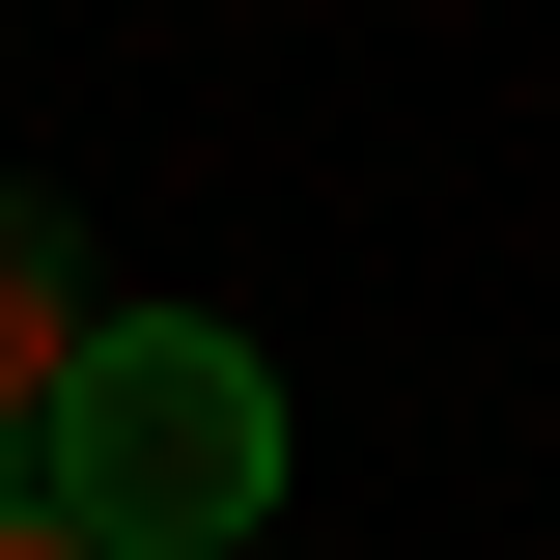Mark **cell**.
<instances>
[{
    "instance_id": "3957f363",
    "label": "cell",
    "mask_w": 560,
    "mask_h": 560,
    "mask_svg": "<svg viewBox=\"0 0 560 560\" xmlns=\"http://www.w3.org/2000/svg\"><path fill=\"white\" fill-rule=\"evenodd\" d=\"M0 560H113V533H84V504H57V477H0Z\"/></svg>"
},
{
    "instance_id": "7a4b0ae2",
    "label": "cell",
    "mask_w": 560,
    "mask_h": 560,
    "mask_svg": "<svg viewBox=\"0 0 560 560\" xmlns=\"http://www.w3.org/2000/svg\"><path fill=\"white\" fill-rule=\"evenodd\" d=\"M84 337H113L84 224H57V197H0V477H57V393H84Z\"/></svg>"
},
{
    "instance_id": "6da1fadb",
    "label": "cell",
    "mask_w": 560,
    "mask_h": 560,
    "mask_svg": "<svg viewBox=\"0 0 560 560\" xmlns=\"http://www.w3.org/2000/svg\"><path fill=\"white\" fill-rule=\"evenodd\" d=\"M57 504H84L113 560H224V533H280V364L224 337V308H113L84 393H57Z\"/></svg>"
},
{
    "instance_id": "277c9868",
    "label": "cell",
    "mask_w": 560,
    "mask_h": 560,
    "mask_svg": "<svg viewBox=\"0 0 560 560\" xmlns=\"http://www.w3.org/2000/svg\"><path fill=\"white\" fill-rule=\"evenodd\" d=\"M224 560H280V533H224Z\"/></svg>"
}]
</instances>
